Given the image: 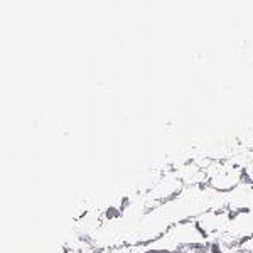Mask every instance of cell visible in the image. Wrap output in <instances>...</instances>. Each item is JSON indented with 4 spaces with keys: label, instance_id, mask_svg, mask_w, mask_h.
<instances>
[{
    "label": "cell",
    "instance_id": "6da1fadb",
    "mask_svg": "<svg viewBox=\"0 0 253 253\" xmlns=\"http://www.w3.org/2000/svg\"><path fill=\"white\" fill-rule=\"evenodd\" d=\"M206 179H210V184L216 189H231L240 182L242 179V170L230 164H214L208 170Z\"/></svg>",
    "mask_w": 253,
    "mask_h": 253
}]
</instances>
